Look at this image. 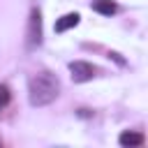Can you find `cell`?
<instances>
[{
	"label": "cell",
	"instance_id": "6",
	"mask_svg": "<svg viewBox=\"0 0 148 148\" xmlns=\"http://www.w3.org/2000/svg\"><path fill=\"white\" fill-rule=\"evenodd\" d=\"M92 12H97V14H102V16H111V14H116L118 12V5L113 2V0H92Z\"/></svg>",
	"mask_w": 148,
	"mask_h": 148
},
{
	"label": "cell",
	"instance_id": "7",
	"mask_svg": "<svg viewBox=\"0 0 148 148\" xmlns=\"http://www.w3.org/2000/svg\"><path fill=\"white\" fill-rule=\"evenodd\" d=\"M9 102V88L5 83H0V106H5Z\"/></svg>",
	"mask_w": 148,
	"mask_h": 148
},
{
	"label": "cell",
	"instance_id": "8",
	"mask_svg": "<svg viewBox=\"0 0 148 148\" xmlns=\"http://www.w3.org/2000/svg\"><path fill=\"white\" fill-rule=\"evenodd\" d=\"M109 58H113V60H116V62H118L120 67H125V60L120 58V53H116V51H111V53H109Z\"/></svg>",
	"mask_w": 148,
	"mask_h": 148
},
{
	"label": "cell",
	"instance_id": "1",
	"mask_svg": "<svg viewBox=\"0 0 148 148\" xmlns=\"http://www.w3.org/2000/svg\"><path fill=\"white\" fill-rule=\"evenodd\" d=\"M60 95V81L51 72H39L28 79V99L32 106H46Z\"/></svg>",
	"mask_w": 148,
	"mask_h": 148
},
{
	"label": "cell",
	"instance_id": "5",
	"mask_svg": "<svg viewBox=\"0 0 148 148\" xmlns=\"http://www.w3.org/2000/svg\"><path fill=\"white\" fill-rule=\"evenodd\" d=\"M79 14L76 12H69V14H65V16H60L58 21H56V25H53V30L56 32H65V30H69V28H74V25H79Z\"/></svg>",
	"mask_w": 148,
	"mask_h": 148
},
{
	"label": "cell",
	"instance_id": "3",
	"mask_svg": "<svg viewBox=\"0 0 148 148\" xmlns=\"http://www.w3.org/2000/svg\"><path fill=\"white\" fill-rule=\"evenodd\" d=\"M67 67H69V74H72V81L74 83H86V81L95 79L97 72H99L92 62H86V60H72Z\"/></svg>",
	"mask_w": 148,
	"mask_h": 148
},
{
	"label": "cell",
	"instance_id": "4",
	"mask_svg": "<svg viewBox=\"0 0 148 148\" xmlns=\"http://www.w3.org/2000/svg\"><path fill=\"white\" fill-rule=\"evenodd\" d=\"M118 143H120L123 148H134V146H141V143H143V134H141V132H134V130H125V132H120Z\"/></svg>",
	"mask_w": 148,
	"mask_h": 148
},
{
	"label": "cell",
	"instance_id": "2",
	"mask_svg": "<svg viewBox=\"0 0 148 148\" xmlns=\"http://www.w3.org/2000/svg\"><path fill=\"white\" fill-rule=\"evenodd\" d=\"M42 12L39 7H32L30 9V16H28V28H25V46L28 51H35L42 46Z\"/></svg>",
	"mask_w": 148,
	"mask_h": 148
}]
</instances>
